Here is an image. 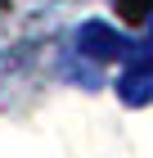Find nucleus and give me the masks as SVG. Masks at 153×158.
Segmentation results:
<instances>
[{"label": "nucleus", "instance_id": "obj_4", "mask_svg": "<svg viewBox=\"0 0 153 158\" xmlns=\"http://www.w3.org/2000/svg\"><path fill=\"white\" fill-rule=\"evenodd\" d=\"M131 63H144V68H153V41H144V45L131 54Z\"/></svg>", "mask_w": 153, "mask_h": 158}, {"label": "nucleus", "instance_id": "obj_2", "mask_svg": "<svg viewBox=\"0 0 153 158\" xmlns=\"http://www.w3.org/2000/svg\"><path fill=\"white\" fill-rule=\"evenodd\" d=\"M117 95L126 99V104H149V99H153V68L131 63L126 73L117 77Z\"/></svg>", "mask_w": 153, "mask_h": 158}, {"label": "nucleus", "instance_id": "obj_1", "mask_svg": "<svg viewBox=\"0 0 153 158\" xmlns=\"http://www.w3.org/2000/svg\"><path fill=\"white\" fill-rule=\"evenodd\" d=\"M77 45H81V54H90V59H131L135 54V41L122 36L117 27H108V23H86L81 32H77Z\"/></svg>", "mask_w": 153, "mask_h": 158}, {"label": "nucleus", "instance_id": "obj_3", "mask_svg": "<svg viewBox=\"0 0 153 158\" xmlns=\"http://www.w3.org/2000/svg\"><path fill=\"white\" fill-rule=\"evenodd\" d=\"M113 9H117L126 23H149L153 18V0H113Z\"/></svg>", "mask_w": 153, "mask_h": 158}]
</instances>
